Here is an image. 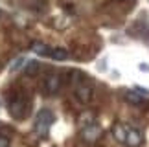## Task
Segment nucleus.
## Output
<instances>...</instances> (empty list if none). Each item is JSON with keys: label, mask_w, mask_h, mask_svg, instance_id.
<instances>
[{"label": "nucleus", "mask_w": 149, "mask_h": 147, "mask_svg": "<svg viewBox=\"0 0 149 147\" xmlns=\"http://www.w3.org/2000/svg\"><path fill=\"white\" fill-rule=\"evenodd\" d=\"M0 147H11V142H9L8 136H2V134H0Z\"/></svg>", "instance_id": "13"}, {"label": "nucleus", "mask_w": 149, "mask_h": 147, "mask_svg": "<svg viewBox=\"0 0 149 147\" xmlns=\"http://www.w3.org/2000/svg\"><path fill=\"white\" fill-rule=\"evenodd\" d=\"M72 87H74V96H76V99L79 103H88L92 99V87L88 83L79 81L76 85H72Z\"/></svg>", "instance_id": "4"}, {"label": "nucleus", "mask_w": 149, "mask_h": 147, "mask_svg": "<svg viewBox=\"0 0 149 147\" xmlns=\"http://www.w3.org/2000/svg\"><path fill=\"white\" fill-rule=\"evenodd\" d=\"M127 127L129 125H125V123H116V125L112 127V136H114L116 142L125 144V140H127Z\"/></svg>", "instance_id": "7"}, {"label": "nucleus", "mask_w": 149, "mask_h": 147, "mask_svg": "<svg viewBox=\"0 0 149 147\" xmlns=\"http://www.w3.org/2000/svg\"><path fill=\"white\" fill-rule=\"evenodd\" d=\"M125 98H127L131 103H134V105H142V94H138L134 90V92H125Z\"/></svg>", "instance_id": "12"}, {"label": "nucleus", "mask_w": 149, "mask_h": 147, "mask_svg": "<svg viewBox=\"0 0 149 147\" xmlns=\"http://www.w3.org/2000/svg\"><path fill=\"white\" fill-rule=\"evenodd\" d=\"M134 90H136L138 94H142V96H149V90H146L144 87H134Z\"/></svg>", "instance_id": "14"}, {"label": "nucleus", "mask_w": 149, "mask_h": 147, "mask_svg": "<svg viewBox=\"0 0 149 147\" xmlns=\"http://www.w3.org/2000/svg\"><path fill=\"white\" fill-rule=\"evenodd\" d=\"M28 66H30V59H26V57H19L13 64H11V72H22V70H26Z\"/></svg>", "instance_id": "10"}, {"label": "nucleus", "mask_w": 149, "mask_h": 147, "mask_svg": "<svg viewBox=\"0 0 149 147\" xmlns=\"http://www.w3.org/2000/svg\"><path fill=\"white\" fill-rule=\"evenodd\" d=\"M31 52L33 53H35V55H41V57H48V46H46V44H42V42H33L31 44Z\"/></svg>", "instance_id": "9"}, {"label": "nucleus", "mask_w": 149, "mask_h": 147, "mask_svg": "<svg viewBox=\"0 0 149 147\" xmlns=\"http://www.w3.org/2000/svg\"><path fill=\"white\" fill-rule=\"evenodd\" d=\"M8 109L15 120H24L30 110V103L22 94H11L8 98Z\"/></svg>", "instance_id": "1"}, {"label": "nucleus", "mask_w": 149, "mask_h": 147, "mask_svg": "<svg viewBox=\"0 0 149 147\" xmlns=\"http://www.w3.org/2000/svg\"><path fill=\"white\" fill-rule=\"evenodd\" d=\"M142 142H144V134H142L140 129H136L133 125L127 127V140H125V145L129 147H138L142 145Z\"/></svg>", "instance_id": "5"}, {"label": "nucleus", "mask_w": 149, "mask_h": 147, "mask_svg": "<svg viewBox=\"0 0 149 147\" xmlns=\"http://www.w3.org/2000/svg\"><path fill=\"white\" fill-rule=\"evenodd\" d=\"M41 88H42V94H46V96L59 94V90L63 88V77L55 72L46 74L44 79H42V83H41Z\"/></svg>", "instance_id": "2"}, {"label": "nucleus", "mask_w": 149, "mask_h": 147, "mask_svg": "<svg viewBox=\"0 0 149 147\" xmlns=\"http://www.w3.org/2000/svg\"><path fill=\"white\" fill-rule=\"evenodd\" d=\"M48 57L54 59V61H66V59H70V53H68V50H65V48H50Z\"/></svg>", "instance_id": "8"}, {"label": "nucleus", "mask_w": 149, "mask_h": 147, "mask_svg": "<svg viewBox=\"0 0 149 147\" xmlns=\"http://www.w3.org/2000/svg\"><path fill=\"white\" fill-rule=\"evenodd\" d=\"M92 123H94V114H92V112H83V114L79 116V125H81V127L92 125Z\"/></svg>", "instance_id": "11"}, {"label": "nucleus", "mask_w": 149, "mask_h": 147, "mask_svg": "<svg viewBox=\"0 0 149 147\" xmlns=\"http://www.w3.org/2000/svg\"><path fill=\"white\" fill-rule=\"evenodd\" d=\"M52 121H54V114H52L48 109H41L35 116V125H33L35 127V132L39 136H46L48 131H50Z\"/></svg>", "instance_id": "3"}, {"label": "nucleus", "mask_w": 149, "mask_h": 147, "mask_svg": "<svg viewBox=\"0 0 149 147\" xmlns=\"http://www.w3.org/2000/svg\"><path fill=\"white\" fill-rule=\"evenodd\" d=\"M101 136V129L92 123V125H87V127H81V138L85 142H96Z\"/></svg>", "instance_id": "6"}]
</instances>
